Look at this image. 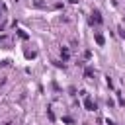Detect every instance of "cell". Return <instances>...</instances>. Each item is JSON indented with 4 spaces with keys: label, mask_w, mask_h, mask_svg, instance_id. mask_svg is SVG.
<instances>
[{
    "label": "cell",
    "mask_w": 125,
    "mask_h": 125,
    "mask_svg": "<svg viewBox=\"0 0 125 125\" xmlns=\"http://www.w3.org/2000/svg\"><path fill=\"white\" fill-rule=\"evenodd\" d=\"M92 20H94L96 23H102V14H100L98 10H94V12H92Z\"/></svg>",
    "instance_id": "obj_1"
},
{
    "label": "cell",
    "mask_w": 125,
    "mask_h": 125,
    "mask_svg": "<svg viewBox=\"0 0 125 125\" xmlns=\"http://www.w3.org/2000/svg\"><path fill=\"white\" fill-rule=\"evenodd\" d=\"M84 105H86V109H90V111H94L96 109V104L90 100V98H86V102H84Z\"/></svg>",
    "instance_id": "obj_2"
},
{
    "label": "cell",
    "mask_w": 125,
    "mask_h": 125,
    "mask_svg": "<svg viewBox=\"0 0 125 125\" xmlns=\"http://www.w3.org/2000/svg\"><path fill=\"white\" fill-rule=\"evenodd\" d=\"M96 43H98V45H104V37H102L100 33H96Z\"/></svg>",
    "instance_id": "obj_3"
},
{
    "label": "cell",
    "mask_w": 125,
    "mask_h": 125,
    "mask_svg": "<svg viewBox=\"0 0 125 125\" xmlns=\"http://www.w3.org/2000/svg\"><path fill=\"white\" fill-rule=\"evenodd\" d=\"M61 55H62V59L66 61V59H68V49H62V51H61Z\"/></svg>",
    "instance_id": "obj_4"
}]
</instances>
